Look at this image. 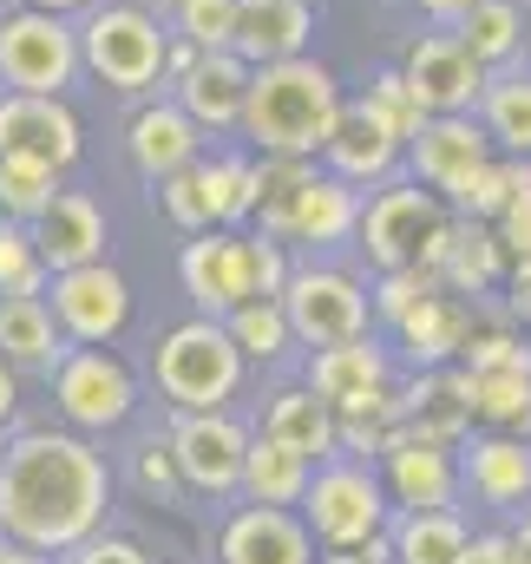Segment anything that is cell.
Here are the masks:
<instances>
[{"instance_id": "1", "label": "cell", "mask_w": 531, "mask_h": 564, "mask_svg": "<svg viewBox=\"0 0 531 564\" xmlns=\"http://www.w3.org/2000/svg\"><path fill=\"white\" fill-rule=\"evenodd\" d=\"M112 512V466L73 426H20L0 446V539L66 558Z\"/></svg>"}, {"instance_id": "2", "label": "cell", "mask_w": 531, "mask_h": 564, "mask_svg": "<svg viewBox=\"0 0 531 564\" xmlns=\"http://www.w3.org/2000/svg\"><path fill=\"white\" fill-rule=\"evenodd\" d=\"M342 106H348V93L328 59H315V53L269 59V66H250V99H243L237 139H250L257 158H322Z\"/></svg>"}, {"instance_id": "3", "label": "cell", "mask_w": 531, "mask_h": 564, "mask_svg": "<svg viewBox=\"0 0 531 564\" xmlns=\"http://www.w3.org/2000/svg\"><path fill=\"white\" fill-rule=\"evenodd\" d=\"M368 191L335 177L322 158H257V210L250 230L282 237L289 250H342L361 230Z\"/></svg>"}, {"instance_id": "4", "label": "cell", "mask_w": 531, "mask_h": 564, "mask_svg": "<svg viewBox=\"0 0 531 564\" xmlns=\"http://www.w3.org/2000/svg\"><path fill=\"white\" fill-rule=\"evenodd\" d=\"M73 26H79V66H86V79H99L119 99L164 93V53H171L164 13L132 7V0H93Z\"/></svg>"}, {"instance_id": "5", "label": "cell", "mask_w": 531, "mask_h": 564, "mask_svg": "<svg viewBox=\"0 0 531 564\" xmlns=\"http://www.w3.org/2000/svg\"><path fill=\"white\" fill-rule=\"evenodd\" d=\"M151 381H158V394H164L177 414H217V408H230V401L243 394L250 361H243V348L230 341L224 315H191V322H177V328L158 335V348H151Z\"/></svg>"}, {"instance_id": "6", "label": "cell", "mask_w": 531, "mask_h": 564, "mask_svg": "<svg viewBox=\"0 0 531 564\" xmlns=\"http://www.w3.org/2000/svg\"><path fill=\"white\" fill-rule=\"evenodd\" d=\"M446 224H453L446 197L426 191V184H413V177L400 171L388 184H375V197L361 204L355 250L368 257V270H407V263L433 270L440 250H446Z\"/></svg>"}, {"instance_id": "7", "label": "cell", "mask_w": 531, "mask_h": 564, "mask_svg": "<svg viewBox=\"0 0 531 564\" xmlns=\"http://www.w3.org/2000/svg\"><path fill=\"white\" fill-rule=\"evenodd\" d=\"M302 525L315 539V552H355L368 545L375 532L394 525V506H388V486L368 459H322L308 473V492H302Z\"/></svg>"}, {"instance_id": "8", "label": "cell", "mask_w": 531, "mask_h": 564, "mask_svg": "<svg viewBox=\"0 0 531 564\" xmlns=\"http://www.w3.org/2000/svg\"><path fill=\"white\" fill-rule=\"evenodd\" d=\"M86 79L79 66V26L46 7H0V93H73Z\"/></svg>"}, {"instance_id": "9", "label": "cell", "mask_w": 531, "mask_h": 564, "mask_svg": "<svg viewBox=\"0 0 531 564\" xmlns=\"http://www.w3.org/2000/svg\"><path fill=\"white\" fill-rule=\"evenodd\" d=\"M275 302H282V315L295 328V348H335V341L375 335V302H368V282L355 270L295 263Z\"/></svg>"}, {"instance_id": "10", "label": "cell", "mask_w": 531, "mask_h": 564, "mask_svg": "<svg viewBox=\"0 0 531 564\" xmlns=\"http://www.w3.org/2000/svg\"><path fill=\"white\" fill-rule=\"evenodd\" d=\"M46 388H53L59 421L73 433H86V440H99V433H112L138 414V375L112 348H66L53 361Z\"/></svg>"}, {"instance_id": "11", "label": "cell", "mask_w": 531, "mask_h": 564, "mask_svg": "<svg viewBox=\"0 0 531 564\" xmlns=\"http://www.w3.org/2000/svg\"><path fill=\"white\" fill-rule=\"evenodd\" d=\"M46 308L59 322V335L73 348H112L132 322V282L106 263H79V270H53L46 276Z\"/></svg>"}, {"instance_id": "12", "label": "cell", "mask_w": 531, "mask_h": 564, "mask_svg": "<svg viewBox=\"0 0 531 564\" xmlns=\"http://www.w3.org/2000/svg\"><path fill=\"white\" fill-rule=\"evenodd\" d=\"M0 158L73 171L86 158V119L59 93H0Z\"/></svg>"}, {"instance_id": "13", "label": "cell", "mask_w": 531, "mask_h": 564, "mask_svg": "<svg viewBox=\"0 0 531 564\" xmlns=\"http://www.w3.org/2000/svg\"><path fill=\"white\" fill-rule=\"evenodd\" d=\"M375 473H381L394 512H453L466 499V486H459V446L426 440L413 426H400L394 440H388V453L375 459Z\"/></svg>"}, {"instance_id": "14", "label": "cell", "mask_w": 531, "mask_h": 564, "mask_svg": "<svg viewBox=\"0 0 531 564\" xmlns=\"http://www.w3.org/2000/svg\"><path fill=\"white\" fill-rule=\"evenodd\" d=\"M400 79H407V93L420 99V112L433 119V112H473L479 106V93H486V66L459 46V33L453 26H433V33H413L407 46H400Z\"/></svg>"}, {"instance_id": "15", "label": "cell", "mask_w": 531, "mask_h": 564, "mask_svg": "<svg viewBox=\"0 0 531 564\" xmlns=\"http://www.w3.org/2000/svg\"><path fill=\"white\" fill-rule=\"evenodd\" d=\"M164 440H171L184 492H204V499H230L237 492L243 453H250V426L237 421L230 408H217V414H177V426Z\"/></svg>"}, {"instance_id": "16", "label": "cell", "mask_w": 531, "mask_h": 564, "mask_svg": "<svg viewBox=\"0 0 531 564\" xmlns=\"http://www.w3.org/2000/svg\"><path fill=\"white\" fill-rule=\"evenodd\" d=\"M177 282L191 295L197 315H230L237 302L257 295L250 282V230H197L184 250H177Z\"/></svg>"}, {"instance_id": "17", "label": "cell", "mask_w": 531, "mask_h": 564, "mask_svg": "<svg viewBox=\"0 0 531 564\" xmlns=\"http://www.w3.org/2000/svg\"><path fill=\"white\" fill-rule=\"evenodd\" d=\"M184 112H191V126L204 132V139H224V132H237L243 126V99H250V59L243 53H230V46H217V53H197L171 86H164Z\"/></svg>"}, {"instance_id": "18", "label": "cell", "mask_w": 531, "mask_h": 564, "mask_svg": "<svg viewBox=\"0 0 531 564\" xmlns=\"http://www.w3.org/2000/svg\"><path fill=\"white\" fill-rule=\"evenodd\" d=\"M459 486L492 512L531 506V440L525 433H466L459 440Z\"/></svg>"}, {"instance_id": "19", "label": "cell", "mask_w": 531, "mask_h": 564, "mask_svg": "<svg viewBox=\"0 0 531 564\" xmlns=\"http://www.w3.org/2000/svg\"><path fill=\"white\" fill-rule=\"evenodd\" d=\"M486 158H499L492 151V139H486V126L473 119V112H433L413 139H407V177L413 184H426V191H453L473 164H486Z\"/></svg>"}, {"instance_id": "20", "label": "cell", "mask_w": 531, "mask_h": 564, "mask_svg": "<svg viewBox=\"0 0 531 564\" xmlns=\"http://www.w3.org/2000/svg\"><path fill=\"white\" fill-rule=\"evenodd\" d=\"M126 158H132V171L144 184H164L171 171L204 158V132L191 126V112L171 93H151V99H138L132 119H126Z\"/></svg>"}, {"instance_id": "21", "label": "cell", "mask_w": 531, "mask_h": 564, "mask_svg": "<svg viewBox=\"0 0 531 564\" xmlns=\"http://www.w3.org/2000/svg\"><path fill=\"white\" fill-rule=\"evenodd\" d=\"M322 164L335 171V177H348L355 191H375V184H388L400 177V164H407V139H394L368 106H361V93L342 106V119H335V132L322 144Z\"/></svg>"}, {"instance_id": "22", "label": "cell", "mask_w": 531, "mask_h": 564, "mask_svg": "<svg viewBox=\"0 0 531 564\" xmlns=\"http://www.w3.org/2000/svg\"><path fill=\"white\" fill-rule=\"evenodd\" d=\"M217 564H315V539L295 506H243L217 532Z\"/></svg>"}, {"instance_id": "23", "label": "cell", "mask_w": 531, "mask_h": 564, "mask_svg": "<svg viewBox=\"0 0 531 564\" xmlns=\"http://www.w3.org/2000/svg\"><path fill=\"white\" fill-rule=\"evenodd\" d=\"M33 230V250H40V263H46V276L53 270H79V263H106V243H112V230H106V210L86 197V191H53V204L26 224Z\"/></svg>"}, {"instance_id": "24", "label": "cell", "mask_w": 531, "mask_h": 564, "mask_svg": "<svg viewBox=\"0 0 531 564\" xmlns=\"http://www.w3.org/2000/svg\"><path fill=\"white\" fill-rule=\"evenodd\" d=\"M302 381H308L335 414H348L355 401L394 388V348L375 341V335H355V341H335V348H308Z\"/></svg>"}, {"instance_id": "25", "label": "cell", "mask_w": 531, "mask_h": 564, "mask_svg": "<svg viewBox=\"0 0 531 564\" xmlns=\"http://www.w3.org/2000/svg\"><path fill=\"white\" fill-rule=\"evenodd\" d=\"M400 421L413 426V433H426V440H446V446H459L466 433H473V381H466V368L459 361H446V368H413V381L400 388Z\"/></svg>"}, {"instance_id": "26", "label": "cell", "mask_w": 531, "mask_h": 564, "mask_svg": "<svg viewBox=\"0 0 531 564\" xmlns=\"http://www.w3.org/2000/svg\"><path fill=\"white\" fill-rule=\"evenodd\" d=\"M473 315H479V308H473L466 295L433 289V295H426V302H413L400 322H388V335H394V348L413 361V368H446V361H459Z\"/></svg>"}, {"instance_id": "27", "label": "cell", "mask_w": 531, "mask_h": 564, "mask_svg": "<svg viewBox=\"0 0 531 564\" xmlns=\"http://www.w3.org/2000/svg\"><path fill=\"white\" fill-rule=\"evenodd\" d=\"M230 53H243L250 66L315 53V7H308V0H237Z\"/></svg>"}, {"instance_id": "28", "label": "cell", "mask_w": 531, "mask_h": 564, "mask_svg": "<svg viewBox=\"0 0 531 564\" xmlns=\"http://www.w3.org/2000/svg\"><path fill=\"white\" fill-rule=\"evenodd\" d=\"M512 270V257H506V243H499V230L486 224V217H453L446 224V250H440V263H433V276L440 289H453V295H486V289H499Z\"/></svg>"}, {"instance_id": "29", "label": "cell", "mask_w": 531, "mask_h": 564, "mask_svg": "<svg viewBox=\"0 0 531 564\" xmlns=\"http://www.w3.org/2000/svg\"><path fill=\"white\" fill-rule=\"evenodd\" d=\"M73 341L59 335L46 295H0V361L13 375H53V361Z\"/></svg>"}, {"instance_id": "30", "label": "cell", "mask_w": 531, "mask_h": 564, "mask_svg": "<svg viewBox=\"0 0 531 564\" xmlns=\"http://www.w3.org/2000/svg\"><path fill=\"white\" fill-rule=\"evenodd\" d=\"M453 33L486 73H506V66L531 59V7H519V0H473V13L453 20Z\"/></svg>"}, {"instance_id": "31", "label": "cell", "mask_w": 531, "mask_h": 564, "mask_svg": "<svg viewBox=\"0 0 531 564\" xmlns=\"http://www.w3.org/2000/svg\"><path fill=\"white\" fill-rule=\"evenodd\" d=\"M275 446H289V453H302L308 466H322V459H335V408L308 388V381H295V388H275L263 408V426Z\"/></svg>"}, {"instance_id": "32", "label": "cell", "mask_w": 531, "mask_h": 564, "mask_svg": "<svg viewBox=\"0 0 531 564\" xmlns=\"http://www.w3.org/2000/svg\"><path fill=\"white\" fill-rule=\"evenodd\" d=\"M473 119L486 126V139L499 158H531V66H506L486 79Z\"/></svg>"}, {"instance_id": "33", "label": "cell", "mask_w": 531, "mask_h": 564, "mask_svg": "<svg viewBox=\"0 0 531 564\" xmlns=\"http://www.w3.org/2000/svg\"><path fill=\"white\" fill-rule=\"evenodd\" d=\"M308 473H315V466H308L302 453L275 446L269 433H250V453H243V479H237V492H243V506H302Z\"/></svg>"}, {"instance_id": "34", "label": "cell", "mask_w": 531, "mask_h": 564, "mask_svg": "<svg viewBox=\"0 0 531 564\" xmlns=\"http://www.w3.org/2000/svg\"><path fill=\"white\" fill-rule=\"evenodd\" d=\"M197 184H204L210 224L250 230V210H257V151H204L197 158Z\"/></svg>"}, {"instance_id": "35", "label": "cell", "mask_w": 531, "mask_h": 564, "mask_svg": "<svg viewBox=\"0 0 531 564\" xmlns=\"http://www.w3.org/2000/svg\"><path fill=\"white\" fill-rule=\"evenodd\" d=\"M388 539H394V564H459L473 532L453 506V512H394Z\"/></svg>"}, {"instance_id": "36", "label": "cell", "mask_w": 531, "mask_h": 564, "mask_svg": "<svg viewBox=\"0 0 531 564\" xmlns=\"http://www.w3.org/2000/svg\"><path fill=\"white\" fill-rule=\"evenodd\" d=\"M224 328H230V341L243 348L250 368H275V361L295 355V328H289V315H282L275 295H250V302H237V308L224 315Z\"/></svg>"}, {"instance_id": "37", "label": "cell", "mask_w": 531, "mask_h": 564, "mask_svg": "<svg viewBox=\"0 0 531 564\" xmlns=\"http://www.w3.org/2000/svg\"><path fill=\"white\" fill-rule=\"evenodd\" d=\"M473 381V421L492 433H525L531 440V375L525 368H492V375H466Z\"/></svg>"}, {"instance_id": "38", "label": "cell", "mask_w": 531, "mask_h": 564, "mask_svg": "<svg viewBox=\"0 0 531 564\" xmlns=\"http://www.w3.org/2000/svg\"><path fill=\"white\" fill-rule=\"evenodd\" d=\"M66 177L59 171H46V164H20V158H0V217H13V224H33L46 204H53V191H59Z\"/></svg>"}, {"instance_id": "39", "label": "cell", "mask_w": 531, "mask_h": 564, "mask_svg": "<svg viewBox=\"0 0 531 564\" xmlns=\"http://www.w3.org/2000/svg\"><path fill=\"white\" fill-rule=\"evenodd\" d=\"M164 26H171L177 40H191L197 53H217V46H230V33H237V0H171Z\"/></svg>"}, {"instance_id": "40", "label": "cell", "mask_w": 531, "mask_h": 564, "mask_svg": "<svg viewBox=\"0 0 531 564\" xmlns=\"http://www.w3.org/2000/svg\"><path fill=\"white\" fill-rule=\"evenodd\" d=\"M0 295H46V263L33 250V230L0 217Z\"/></svg>"}, {"instance_id": "41", "label": "cell", "mask_w": 531, "mask_h": 564, "mask_svg": "<svg viewBox=\"0 0 531 564\" xmlns=\"http://www.w3.org/2000/svg\"><path fill=\"white\" fill-rule=\"evenodd\" d=\"M361 106L394 132V139H413L420 126H426V112H420V99L407 93V79H400V66H381L375 79H368V93H361Z\"/></svg>"}, {"instance_id": "42", "label": "cell", "mask_w": 531, "mask_h": 564, "mask_svg": "<svg viewBox=\"0 0 531 564\" xmlns=\"http://www.w3.org/2000/svg\"><path fill=\"white\" fill-rule=\"evenodd\" d=\"M440 289V276L433 270H420V263H407V270H375V282H368V302H375V322H400L413 302H426Z\"/></svg>"}, {"instance_id": "43", "label": "cell", "mask_w": 531, "mask_h": 564, "mask_svg": "<svg viewBox=\"0 0 531 564\" xmlns=\"http://www.w3.org/2000/svg\"><path fill=\"white\" fill-rule=\"evenodd\" d=\"M158 191V210L184 230V237H197V230H217L210 224V204H204V184H197V158L184 164V171H171L164 184H151Z\"/></svg>"}, {"instance_id": "44", "label": "cell", "mask_w": 531, "mask_h": 564, "mask_svg": "<svg viewBox=\"0 0 531 564\" xmlns=\"http://www.w3.org/2000/svg\"><path fill=\"white\" fill-rule=\"evenodd\" d=\"M289 270H295L289 243H282V237H269V230H250V282H257V295H282Z\"/></svg>"}, {"instance_id": "45", "label": "cell", "mask_w": 531, "mask_h": 564, "mask_svg": "<svg viewBox=\"0 0 531 564\" xmlns=\"http://www.w3.org/2000/svg\"><path fill=\"white\" fill-rule=\"evenodd\" d=\"M138 486L151 492V499H177L184 492V479H177V459H171V440H144L138 446Z\"/></svg>"}, {"instance_id": "46", "label": "cell", "mask_w": 531, "mask_h": 564, "mask_svg": "<svg viewBox=\"0 0 531 564\" xmlns=\"http://www.w3.org/2000/svg\"><path fill=\"white\" fill-rule=\"evenodd\" d=\"M492 230H499V243H506V257H512V263L531 257V171H525V184H519V197L499 210V224H492Z\"/></svg>"}, {"instance_id": "47", "label": "cell", "mask_w": 531, "mask_h": 564, "mask_svg": "<svg viewBox=\"0 0 531 564\" xmlns=\"http://www.w3.org/2000/svg\"><path fill=\"white\" fill-rule=\"evenodd\" d=\"M66 564H151L138 539H119V532H93L86 545H73Z\"/></svg>"}, {"instance_id": "48", "label": "cell", "mask_w": 531, "mask_h": 564, "mask_svg": "<svg viewBox=\"0 0 531 564\" xmlns=\"http://www.w3.org/2000/svg\"><path fill=\"white\" fill-rule=\"evenodd\" d=\"M506 315H512L519 328H531V257H519V263L506 270Z\"/></svg>"}, {"instance_id": "49", "label": "cell", "mask_w": 531, "mask_h": 564, "mask_svg": "<svg viewBox=\"0 0 531 564\" xmlns=\"http://www.w3.org/2000/svg\"><path fill=\"white\" fill-rule=\"evenodd\" d=\"M459 564H519V558H512V539L506 532H473Z\"/></svg>"}, {"instance_id": "50", "label": "cell", "mask_w": 531, "mask_h": 564, "mask_svg": "<svg viewBox=\"0 0 531 564\" xmlns=\"http://www.w3.org/2000/svg\"><path fill=\"white\" fill-rule=\"evenodd\" d=\"M413 13L433 20V26H453L459 13H473V0H413Z\"/></svg>"}, {"instance_id": "51", "label": "cell", "mask_w": 531, "mask_h": 564, "mask_svg": "<svg viewBox=\"0 0 531 564\" xmlns=\"http://www.w3.org/2000/svg\"><path fill=\"white\" fill-rule=\"evenodd\" d=\"M13 414H20V375H13V368L0 361V433L13 426Z\"/></svg>"}, {"instance_id": "52", "label": "cell", "mask_w": 531, "mask_h": 564, "mask_svg": "<svg viewBox=\"0 0 531 564\" xmlns=\"http://www.w3.org/2000/svg\"><path fill=\"white\" fill-rule=\"evenodd\" d=\"M506 539H512V558H519V564H531V512L519 519V525H512V532H506Z\"/></svg>"}, {"instance_id": "53", "label": "cell", "mask_w": 531, "mask_h": 564, "mask_svg": "<svg viewBox=\"0 0 531 564\" xmlns=\"http://www.w3.org/2000/svg\"><path fill=\"white\" fill-rule=\"evenodd\" d=\"M20 7H46V13H66V20H79L93 0H20Z\"/></svg>"}, {"instance_id": "54", "label": "cell", "mask_w": 531, "mask_h": 564, "mask_svg": "<svg viewBox=\"0 0 531 564\" xmlns=\"http://www.w3.org/2000/svg\"><path fill=\"white\" fill-rule=\"evenodd\" d=\"M0 564H46V558L26 552V545H13V539H0Z\"/></svg>"}, {"instance_id": "55", "label": "cell", "mask_w": 531, "mask_h": 564, "mask_svg": "<svg viewBox=\"0 0 531 564\" xmlns=\"http://www.w3.org/2000/svg\"><path fill=\"white\" fill-rule=\"evenodd\" d=\"M315 564H368V558H361V545H355V552H322Z\"/></svg>"}, {"instance_id": "56", "label": "cell", "mask_w": 531, "mask_h": 564, "mask_svg": "<svg viewBox=\"0 0 531 564\" xmlns=\"http://www.w3.org/2000/svg\"><path fill=\"white\" fill-rule=\"evenodd\" d=\"M132 7H151V13H171V0H132Z\"/></svg>"}, {"instance_id": "57", "label": "cell", "mask_w": 531, "mask_h": 564, "mask_svg": "<svg viewBox=\"0 0 531 564\" xmlns=\"http://www.w3.org/2000/svg\"><path fill=\"white\" fill-rule=\"evenodd\" d=\"M308 7H315V13H322V7H328V0H308Z\"/></svg>"}, {"instance_id": "58", "label": "cell", "mask_w": 531, "mask_h": 564, "mask_svg": "<svg viewBox=\"0 0 531 564\" xmlns=\"http://www.w3.org/2000/svg\"><path fill=\"white\" fill-rule=\"evenodd\" d=\"M0 446H7V433H0Z\"/></svg>"}, {"instance_id": "59", "label": "cell", "mask_w": 531, "mask_h": 564, "mask_svg": "<svg viewBox=\"0 0 531 564\" xmlns=\"http://www.w3.org/2000/svg\"><path fill=\"white\" fill-rule=\"evenodd\" d=\"M519 7H531V0H519Z\"/></svg>"}]
</instances>
